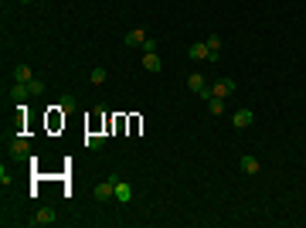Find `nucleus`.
I'll list each match as a JSON object with an SVG mask.
<instances>
[{
  "instance_id": "nucleus-10",
  "label": "nucleus",
  "mask_w": 306,
  "mask_h": 228,
  "mask_svg": "<svg viewBox=\"0 0 306 228\" xmlns=\"http://www.w3.org/2000/svg\"><path fill=\"white\" fill-rule=\"evenodd\" d=\"M14 82H27V85H31V82H34V68H31V65H17V68H14Z\"/></svg>"
},
{
  "instance_id": "nucleus-8",
  "label": "nucleus",
  "mask_w": 306,
  "mask_h": 228,
  "mask_svg": "<svg viewBox=\"0 0 306 228\" xmlns=\"http://www.w3.org/2000/svg\"><path fill=\"white\" fill-rule=\"evenodd\" d=\"M10 157H31V143H27L24 137H17V140L10 143Z\"/></svg>"
},
{
  "instance_id": "nucleus-2",
  "label": "nucleus",
  "mask_w": 306,
  "mask_h": 228,
  "mask_svg": "<svg viewBox=\"0 0 306 228\" xmlns=\"http://www.w3.org/2000/svg\"><path fill=\"white\" fill-rule=\"evenodd\" d=\"M187 89H191V92H194V95H201V99H204V102H208V99H211V95H215V92H211V89H208V85H204V78H201V75H191V78H187Z\"/></svg>"
},
{
  "instance_id": "nucleus-19",
  "label": "nucleus",
  "mask_w": 306,
  "mask_h": 228,
  "mask_svg": "<svg viewBox=\"0 0 306 228\" xmlns=\"http://www.w3.org/2000/svg\"><path fill=\"white\" fill-rule=\"evenodd\" d=\"M31 92H34V95H41V92H44V82H38V78H34V82H31Z\"/></svg>"
},
{
  "instance_id": "nucleus-3",
  "label": "nucleus",
  "mask_w": 306,
  "mask_h": 228,
  "mask_svg": "<svg viewBox=\"0 0 306 228\" xmlns=\"http://www.w3.org/2000/svg\"><path fill=\"white\" fill-rule=\"evenodd\" d=\"M147 41H150L147 27H133V31H126V45H130V48H143Z\"/></svg>"
},
{
  "instance_id": "nucleus-6",
  "label": "nucleus",
  "mask_w": 306,
  "mask_h": 228,
  "mask_svg": "<svg viewBox=\"0 0 306 228\" xmlns=\"http://www.w3.org/2000/svg\"><path fill=\"white\" fill-rule=\"evenodd\" d=\"M252 119H255V116H252V109H238L231 123H235V130H248V126H252Z\"/></svg>"
},
{
  "instance_id": "nucleus-4",
  "label": "nucleus",
  "mask_w": 306,
  "mask_h": 228,
  "mask_svg": "<svg viewBox=\"0 0 306 228\" xmlns=\"http://www.w3.org/2000/svg\"><path fill=\"white\" fill-rule=\"evenodd\" d=\"M187 55H191L194 62H197V58H204V62H215V58H211V48H208V41H194V45L187 48Z\"/></svg>"
},
{
  "instance_id": "nucleus-20",
  "label": "nucleus",
  "mask_w": 306,
  "mask_h": 228,
  "mask_svg": "<svg viewBox=\"0 0 306 228\" xmlns=\"http://www.w3.org/2000/svg\"><path fill=\"white\" fill-rule=\"evenodd\" d=\"M21 3H31V0H21Z\"/></svg>"
},
{
  "instance_id": "nucleus-16",
  "label": "nucleus",
  "mask_w": 306,
  "mask_h": 228,
  "mask_svg": "<svg viewBox=\"0 0 306 228\" xmlns=\"http://www.w3.org/2000/svg\"><path fill=\"white\" fill-rule=\"evenodd\" d=\"M208 48H211V58H218V55H221V38L211 34V38H208Z\"/></svg>"
},
{
  "instance_id": "nucleus-13",
  "label": "nucleus",
  "mask_w": 306,
  "mask_h": 228,
  "mask_svg": "<svg viewBox=\"0 0 306 228\" xmlns=\"http://www.w3.org/2000/svg\"><path fill=\"white\" fill-rule=\"evenodd\" d=\"M259 167H262V163H259L255 157H241V174H248V177H255V174H259Z\"/></svg>"
},
{
  "instance_id": "nucleus-11",
  "label": "nucleus",
  "mask_w": 306,
  "mask_h": 228,
  "mask_svg": "<svg viewBox=\"0 0 306 228\" xmlns=\"http://www.w3.org/2000/svg\"><path fill=\"white\" fill-rule=\"evenodd\" d=\"M10 95H14L17 102H24V99H27V95H34V92H31V85H27V82H14V89H10Z\"/></svg>"
},
{
  "instance_id": "nucleus-14",
  "label": "nucleus",
  "mask_w": 306,
  "mask_h": 228,
  "mask_svg": "<svg viewBox=\"0 0 306 228\" xmlns=\"http://www.w3.org/2000/svg\"><path fill=\"white\" fill-rule=\"evenodd\" d=\"M85 147H88V150H102V147H106V137H102V133H88V137H85Z\"/></svg>"
},
{
  "instance_id": "nucleus-9",
  "label": "nucleus",
  "mask_w": 306,
  "mask_h": 228,
  "mask_svg": "<svg viewBox=\"0 0 306 228\" xmlns=\"http://www.w3.org/2000/svg\"><path fill=\"white\" fill-rule=\"evenodd\" d=\"M55 222H58L55 208H41V211L34 215V225H55Z\"/></svg>"
},
{
  "instance_id": "nucleus-5",
  "label": "nucleus",
  "mask_w": 306,
  "mask_h": 228,
  "mask_svg": "<svg viewBox=\"0 0 306 228\" xmlns=\"http://www.w3.org/2000/svg\"><path fill=\"white\" fill-rule=\"evenodd\" d=\"M116 201H119V205H130V201H133V184L123 181V177L116 181Z\"/></svg>"
},
{
  "instance_id": "nucleus-1",
  "label": "nucleus",
  "mask_w": 306,
  "mask_h": 228,
  "mask_svg": "<svg viewBox=\"0 0 306 228\" xmlns=\"http://www.w3.org/2000/svg\"><path fill=\"white\" fill-rule=\"evenodd\" d=\"M92 194H95V201H112V198H116V181H109V177H106L102 184H95V191H92Z\"/></svg>"
},
{
  "instance_id": "nucleus-17",
  "label": "nucleus",
  "mask_w": 306,
  "mask_h": 228,
  "mask_svg": "<svg viewBox=\"0 0 306 228\" xmlns=\"http://www.w3.org/2000/svg\"><path fill=\"white\" fill-rule=\"evenodd\" d=\"M58 109H62V113L75 109V95H72V92H65V95H62V102H58Z\"/></svg>"
},
{
  "instance_id": "nucleus-18",
  "label": "nucleus",
  "mask_w": 306,
  "mask_h": 228,
  "mask_svg": "<svg viewBox=\"0 0 306 228\" xmlns=\"http://www.w3.org/2000/svg\"><path fill=\"white\" fill-rule=\"evenodd\" d=\"M106 82V68H92V85H102Z\"/></svg>"
},
{
  "instance_id": "nucleus-12",
  "label": "nucleus",
  "mask_w": 306,
  "mask_h": 228,
  "mask_svg": "<svg viewBox=\"0 0 306 228\" xmlns=\"http://www.w3.org/2000/svg\"><path fill=\"white\" fill-rule=\"evenodd\" d=\"M143 68L147 72H160V55L156 51H143Z\"/></svg>"
},
{
  "instance_id": "nucleus-15",
  "label": "nucleus",
  "mask_w": 306,
  "mask_h": 228,
  "mask_svg": "<svg viewBox=\"0 0 306 228\" xmlns=\"http://www.w3.org/2000/svg\"><path fill=\"white\" fill-rule=\"evenodd\" d=\"M208 113H211V116H221V113H225V99L211 95V99H208Z\"/></svg>"
},
{
  "instance_id": "nucleus-7",
  "label": "nucleus",
  "mask_w": 306,
  "mask_h": 228,
  "mask_svg": "<svg viewBox=\"0 0 306 228\" xmlns=\"http://www.w3.org/2000/svg\"><path fill=\"white\" fill-rule=\"evenodd\" d=\"M211 92H215L218 99H228L231 92H235V82H231V78H221V82H215V89H211Z\"/></svg>"
}]
</instances>
